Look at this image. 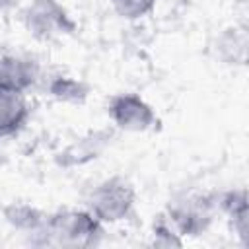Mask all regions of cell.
<instances>
[{
    "label": "cell",
    "mask_w": 249,
    "mask_h": 249,
    "mask_svg": "<svg viewBox=\"0 0 249 249\" xmlns=\"http://www.w3.org/2000/svg\"><path fill=\"white\" fill-rule=\"evenodd\" d=\"M249 33L245 25H230L222 29L214 41L216 58L228 66H243L247 62Z\"/></svg>",
    "instance_id": "8"
},
{
    "label": "cell",
    "mask_w": 249,
    "mask_h": 249,
    "mask_svg": "<svg viewBox=\"0 0 249 249\" xmlns=\"http://www.w3.org/2000/svg\"><path fill=\"white\" fill-rule=\"evenodd\" d=\"M115 14L123 19H128V21H136V19H142L144 16H148L158 0H109Z\"/></svg>",
    "instance_id": "14"
},
{
    "label": "cell",
    "mask_w": 249,
    "mask_h": 249,
    "mask_svg": "<svg viewBox=\"0 0 249 249\" xmlns=\"http://www.w3.org/2000/svg\"><path fill=\"white\" fill-rule=\"evenodd\" d=\"M218 200V210H222L230 224L233 233L247 243L249 239V200H247V191L245 189H231L222 195H216Z\"/></svg>",
    "instance_id": "10"
},
{
    "label": "cell",
    "mask_w": 249,
    "mask_h": 249,
    "mask_svg": "<svg viewBox=\"0 0 249 249\" xmlns=\"http://www.w3.org/2000/svg\"><path fill=\"white\" fill-rule=\"evenodd\" d=\"M181 235L177 233V230L173 228V224L169 222V218L165 214L158 216L154 220L152 226V245L154 247H181Z\"/></svg>",
    "instance_id": "13"
},
{
    "label": "cell",
    "mask_w": 249,
    "mask_h": 249,
    "mask_svg": "<svg viewBox=\"0 0 249 249\" xmlns=\"http://www.w3.org/2000/svg\"><path fill=\"white\" fill-rule=\"evenodd\" d=\"M136 202V191L132 183L121 175H113L97 183L88 198V210L103 224H117L130 216Z\"/></svg>",
    "instance_id": "2"
},
{
    "label": "cell",
    "mask_w": 249,
    "mask_h": 249,
    "mask_svg": "<svg viewBox=\"0 0 249 249\" xmlns=\"http://www.w3.org/2000/svg\"><path fill=\"white\" fill-rule=\"evenodd\" d=\"M39 76L35 58L21 53H0V88L25 93L39 82Z\"/></svg>",
    "instance_id": "6"
},
{
    "label": "cell",
    "mask_w": 249,
    "mask_h": 249,
    "mask_svg": "<svg viewBox=\"0 0 249 249\" xmlns=\"http://www.w3.org/2000/svg\"><path fill=\"white\" fill-rule=\"evenodd\" d=\"M29 119L25 93L0 88V140L18 134Z\"/></svg>",
    "instance_id": "9"
},
{
    "label": "cell",
    "mask_w": 249,
    "mask_h": 249,
    "mask_svg": "<svg viewBox=\"0 0 249 249\" xmlns=\"http://www.w3.org/2000/svg\"><path fill=\"white\" fill-rule=\"evenodd\" d=\"M107 113L113 124L126 132H146L158 124V117L152 105L132 91L115 93L109 99Z\"/></svg>",
    "instance_id": "5"
},
{
    "label": "cell",
    "mask_w": 249,
    "mask_h": 249,
    "mask_svg": "<svg viewBox=\"0 0 249 249\" xmlns=\"http://www.w3.org/2000/svg\"><path fill=\"white\" fill-rule=\"evenodd\" d=\"M23 25L39 41H54L76 33V21L58 0H29L23 10Z\"/></svg>",
    "instance_id": "4"
},
{
    "label": "cell",
    "mask_w": 249,
    "mask_h": 249,
    "mask_svg": "<svg viewBox=\"0 0 249 249\" xmlns=\"http://www.w3.org/2000/svg\"><path fill=\"white\" fill-rule=\"evenodd\" d=\"M16 2H18V0H0V10H8V8H12Z\"/></svg>",
    "instance_id": "15"
},
{
    "label": "cell",
    "mask_w": 249,
    "mask_h": 249,
    "mask_svg": "<svg viewBox=\"0 0 249 249\" xmlns=\"http://www.w3.org/2000/svg\"><path fill=\"white\" fill-rule=\"evenodd\" d=\"M218 210L216 195L208 193H185L169 200L165 216L173 224L179 235L196 237L204 233Z\"/></svg>",
    "instance_id": "3"
},
{
    "label": "cell",
    "mask_w": 249,
    "mask_h": 249,
    "mask_svg": "<svg viewBox=\"0 0 249 249\" xmlns=\"http://www.w3.org/2000/svg\"><path fill=\"white\" fill-rule=\"evenodd\" d=\"M4 218L12 228L35 235L45 226L47 214L27 202H12L4 206Z\"/></svg>",
    "instance_id": "12"
},
{
    "label": "cell",
    "mask_w": 249,
    "mask_h": 249,
    "mask_svg": "<svg viewBox=\"0 0 249 249\" xmlns=\"http://www.w3.org/2000/svg\"><path fill=\"white\" fill-rule=\"evenodd\" d=\"M35 245L93 247L103 237V222L89 210H58L47 214L45 226L33 235Z\"/></svg>",
    "instance_id": "1"
},
{
    "label": "cell",
    "mask_w": 249,
    "mask_h": 249,
    "mask_svg": "<svg viewBox=\"0 0 249 249\" xmlns=\"http://www.w3.org/2000/svg\"><path fill=\"white\" fill-rule=\"evenodd\" d=\"M45 91L56 101L78 105V103H84L88 99L89 86L84 80H78V78H72L66 74H56V76L49 78Z\"/></svg>",
    "instance_id": "11"
},
{
    "label": "cell",
    "mask_w": 249,
    "mask_h": 249,
    "mask_svg": "<svg viewBox=\"0 0 249 249\" xmlns=\"http://www.w3.org/2000/svg\"><path fill=\"white\" fill-rule=\"evenodd\" d=\"M111 136H113V132L107 128L105 130H91L86 136L68 144L62 152H58L54 156V161H56V165H60L64 169L86 165L103 154V150L111 142Z\"/></svg>",
    "instance_id": "7"
}]
</instances>
